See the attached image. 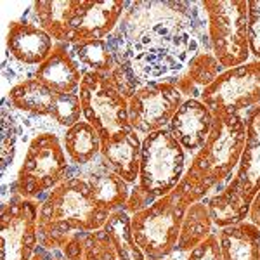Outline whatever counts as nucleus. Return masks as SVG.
Instances as JSON below:
<instances>
[{"mask_svg":"<svg viewBox=\"0 0 260 260\" xmlns=\"http://www.w3.org/2000/svg\"><path fill=\"white\" fill-rule=\"evenodd\" d=\"M106 40L116 64L130 62L144 83H174L200 50H212L201 2H130Z\"/></svg>","mask_w":260,"mask_h":260,"instance_id":"obj_1","label":"nucleus"},{"mask_svg":"<svg viewBox=\"0 0 260 260\" xmlns=\"http://www.w3.org/2000/svg\"><path fill=\"white\" fill-rule=\"evenodd\" d=\"M110 215L95 203L87 179L75 169L64 182L40 201V246L47 251H61L73 234L103 229Z\"/></svg>","mask_w":260,"mask_h":260,"instance_id":"obj_2","label":"nucleus"},{"mask_svg":"<svg viewBox=\"0 0 260 260\" xmlns=\"http://www.w3.org/2000/svg\"><path fill=\"white\" fill-rule=\"evenodd\" d=\"M246 142V121L241 113L213 111L210 136L192 156L182 184L196 201L219 192L233 177Z\"/></svg>","mask_w":260,"mask_h":260,"instance_id":"obj_3","label":"nucleus"},{"mask_svg":"<svg viewBox=\"0 0 260 260\" xmlns=\"http://www.w3.org/2000/svg\"><path fill=\"white\" fill-rule=\"evenodd\" d=\"M187 170L186 151L174 139L169 128L156 130L142 137L139 179L128 196L134 212L146 210L180 184Z\"/></svg>","mask_w":260,"mask_h":260,"instance_id":"obj_4","label":"nucleus"},{"mask_svg":"<svg viewBox=\"0 0 260 260\" xmlns=\"http://www.w3.org/2000/svg\"><path fill=\"white\" fill-rule=\"evenodd\" d=\"M246 142L240 163L224 189L205 198L219 229L248 219L250 205L260 191V106L245 113Z\"/></svg>","mask_w":260,"mask_h":260,"instance_id":"obj_5","label":"nucleus"},{"mask_svg":"<svg viewBox=\"0 0 260 260\" xmlns=\"http://www.w3.org/2000/svg\"><path fill=\"white\" fill-rule=\"evenodd\" d=\"M196 203L191 191L179 184L146 210L130 215V231L148 258H169L177 248L180 228L187 208Z\"/></svg>","mask_w":260,"mask_h":260,"instance_id":"obj_6","label":"nucleus"},{"mask_svg":"<svg viewBox=\"0 0 260 260\" xmlns=\"http://www.w3.org/2000/svg\"><path fill=\"white\" fill-rule=\"evenodd\" d=\"M73 172L75 167L62 148L59 134L54 130H39L28 142L12 184V192L26 200L44 201Z\"/></svg>","mask_w":260,"mask_h":260,"instance_id":"obj_7","label":"nucleus"},{"mask_svg":"<svg viewBox=\"0 0 260 260\" xmlns=\"http://www.w3.org/2000/svg\"><path fill=\"white\" fill-rule=\"evenodd\" d=\"M212 52L224 70L250 59L248 2L246 0H203Z\"/></svg>","mask_w":260,"mask_h":260,"instance_id":"obj_8","label":"nucleus"},{"mask_svg":"<svg viewBox=\"0 0 260 260\" xmlns=\"http://www.w3.org/2000/svg\"><path fill=\"white\" fill-rule=\"evenodd\" d=\"M61 253L68 260H148L134 240L123 208L113 212L103 229L73 234Z\"/></svg>","mask_w":260,"mask_h":260,"instance_id":"obj_9","label":"nucleus"},{"mask_svg":"<svg viewBox=\"0 0 260 260\" xmlns=\"http://www.w3.org/2000/svg\"><path fill=\"white\" fill-rule=\"evenodd\" d=\"M83 120L98 130L101 139L125 128H132L128 120V101L120 94L108 75L85 71L78 89Z\"/></svg>","mask_w":260,"mask_h":260,"instance_id":"obj_10","label":"nucleus"},{"mask_svg":"<svg viewBox=\"0 0 260 260\" xmlns=\"http://www.w3.org/2000/svg\"><path fill=\"white\" fill-rule=\"evenodd\" d=\"M40 201L26 200L12 192L4 201L0 215L2 248L0 260H31L40 248Z\"/></svg>","mask_w":260,"mask_h":260,"instance_id":"obj_11","label":"nucleus"},{"mask_svg":"<svg viewBox=\"0 0 260 260\" xmlns=\"http://www.w3.org/2000/svg\"><path fill=\"white\" fill-rule=\"evenodd\" d=\"M200 101L212 111L241 113L260 106V61L225 70L201 92Z\"/></svg>","mask_w":260,"mask_h":260,"instance_id":"obj_12","label":"nucleus"},{"mask_svg":"<svg viewBox=\"0 0 260 260\" xmlns=\"http://www.w3.org/2000/svg\"><path fill=\"white\" fill-rule=\"evenodd\" d=\"M184 95L174 83L148 82L128 101V120L139 136L163 130L184 103Z\"/></svg>","mask_w":260,"mask_h":260,"instance_id":"obj_13","label":"nucleus"},{"mask_svg":"<svg viewBox=\"0 0 260 260\" xmlns=\"http://www.w3.org/2000/svg\"><path fill=\"white\" fill-rule=\"evenodd\" d=\"M128 4L130 2L125 0H104V2L83 0L82 11L73 21V30L66 44L75 45L87 40L108 39L118 26Z\"/></svg>","mask_w":260,"mask_h":260,"instance_id":"obj_14","label":"nucleus"},{"mask_svg":"<svg viewBox=\"0 0 260 260\" xmlns=\"http://www.w3.org/2000/svg\"><path fill=\"white\" fill-rule=\"evenodd\" d=\"M54 42L30 19L12 21L7 30V56L24 68H39L54 50Z\"/></svg>","mask_w":260,"mask_h":260,"instance_id":"obj_15","label":"nucleus"},{"mask_svg":"<svg viewBox=\"0 0 260 260\" xmlns=\"http://www.w3.org/2000/svg\"><path fill=\"white\" fill-rule=\"evenodd\" d=\"M213 111L200 99H186L172 118L169 132L186 153L196 154L210 136Z\"/></svg>","mask_w":260,"mask_h":260,"instance_id":"obj_16","label":"nucleus"},{"mask_svg":"<svg viewBox=\"0 0 260 260\" xmlns=\"http://www.w3.org/2000/svg\"><path fill=\"white\" fill-rule=\"evenodd\" d=\"M142 139L134 128H125L101 139V158L130 186L137 184Z\"/></svg>","mask_w":260,"mask_h":260,"instance_id":"obj_17","label":"nucleus"},{"mask_svg":"<svg viewBox=\"0 0 260 260\" xmlns=\"http://www.w3.org/2000/svg\"><path fill=\"white\" fill-rule=\"evenodd\" d=\"M33 77L56 94H73L80 89L83 71L71 54L70 44L57 42L50 56L33 71Z\"/></svg>","mask_w":260,"mask_h":260,"instance_id":"obj_18","label":"nucleus"},{"mask_svg":"<svg viewBox=\"0 0 260 260\" xmlns=\"http://www.w3.org/2000/svg\"><path fill=\"white\" fill-rule=\"evenodd\" d=\"M83 0H39L31 6V21L54 42H68L73 21L80 14Z\"/></svg>","mask_w":260,"mask_h":260,"instance_id":"obj_19","label":"nucleus"},{"mask_svg":"<svg viewBox=\"0 0 260 260\" xmlns=\"http://www.w3.org/2000/svg\"><path fill=\"white\" fill-rule=\"evenodd\" d=\"M87 179L90 186L92 198L101 208L113 213L118 208H123L130 196V184L125 182L118 174H115L110 167L99 158L94 165L78 170Z\"/></svg>","mask_w":260,"mask_h":260,"instance_id":"obj_20","label":"nucleus"},{"mask_svg":"<svg viewBox=\"0 0 260 260\" xmlns=\"http://www.w3.org/2000/svg\"><path fill=\"white\" fill-rule=\"evenodd\" d=\"M54 99H56V92H52L35 77H28L18 82L14 87H11L6 98L11 110L28 116H39V118H50Z\"/></svg>","mask_w":260,"mask_h":260,"instance_id":"obj_21","label":"nucleus"},{"mask_svg":"<svg viewBox=\"0 0 260 260\" xmlns=\"http://www.w3.org/2000/svg\"><path fill=\"white\" fill-rule=\"evenodd\" d=\"M225 71L212 50H200L189 61L186 70L175 78L174 85L182 92L184 99H200L201 92L212 85L217 77Z\"/></svg>","mask_w":260,"mask_h":260,"instance_id":"obj_22","label":"nucleus"},{"mask_svg":"<svg viewBox=\"0 0 260 260\" xmlns=\"http://www.w3.org/2000/svg\"><path fill=\"white\" fill-rule=\"evenodd\" d=\"M61 141L71 165L77 170L94 165L101 158V136L87 120L78 121L71 128L64 130Z\"/></svg>","mask_w":260,"mask_h":260,"instance_id":"obj_23","label":"nucleus"},{"mask_svg":"<svg viewBox=\"0 0 260 260\" xmlns=\"http://www.w3.org/2000/svg\"><path fill=\"white\" fill-rule=\"evenodd\" d=\"M222 260H260V229L248 220L219 231Z\"/></svg>","mask_w":260,"mask_h":260,"instance_id":"obj_24","label":"nucleus"},{"mask_svg":"<svg viewBox=\"0 0 260 260\" xmlns=\"http://www.w3.org/2000/svg\"><path fill=\"white\" fill-rule=\"evenodd\" d=\"M213 219L208 210V205L205 200L196 201L187 208L186 215L182 220V228H180V236L175 253L187 255L192 248L205 241L213 233Z\"/></svg>","mask_w":260,"mask_h":260,"instance_id":"obj_25","label":"nucleus"},{"mask_svg":"<svg viewBox=\"0 0 260 260\" xmlns=\"http://www.w3.org/2000/svg\"><path fill=\"white\" fill-rule=\"evenodd\" d=\"M71 54L80 64L82 71H94L101 75H110L116 66L113 50L108 40H87L70 45Z\"/></svg>","mask_w":260,"mask_h":260,"instance_id":"obj_26","label":"nucleus"},{"mask_svg":"<svg viewBox=\"0 0 260 260\" xmlns=\"http://www.w3.org/2000/svg\"><path fill=\"white\" fill-rule=\"evenodd\" d=\"M50 120L57 125V127L68 130L78 121L83 120L82 103L78 92L73 94H56L54 99L52 113H50Z\"/></svg>","mask_w":260,"mask_h":260,"instance_id":"obj_27","label":"nucleus"},{"mask_svg":"<svg viewBox=\"0 0 260 260\" xmlns=\"http://www.w3.org/2000/svg\"><path fill=\"white\" fill-rule=\"evenodd\" d=\"M18 127H16V118L9 113V108L4 104L2 108V174L6 175L7 167L12 165L16 154V146H18Z\"/></svg>","mask_w":260,"mask_h":260,"instance_id":"obj_28","label":"nucleus"},{"mask_svg":"<svg viewBox=\"0 0 260 260\" xmlns=\"http://www.w3.org/2000/svg\"><path fill=\"white\" fill-rule=\"evenodd\" d=\"M108 80L111 82V85L123 95L125 99L130 101L132 95L144 85V82L137 77V73L134 71V68L130 66V62H121L116 64L115 70L108 75Z\"/></svg>","mask_w":260,"mask_h":260,"instance_id":"obj_29","label":"nucleus"},{"mask_svg":"<svg viewBox=\"0 0 260 260\" xmlns=\"http://www.w3.org/2000/svg\"><path fill=\"white\" fill-rule=\"evenodd\" d=\"M248 45L250 56L260 61V0H248Z\"/></svg>","mask_w":260,"mask_h":260,"instance_id":"obj_30","label":"nucleus"},{"mask_svg":"<svg viewBox=\"0 0 260 260\" xmlns=\"http://www.w3.org/2000/svg\"><path fill=\"white\" fill-rule=\"evenodd\" d=\"M186 260H222L219 233H212L205 241L187 253Z\"/></svg>","mask_w":260,"mask_h":260,"instance_id":"obj_31","label":"nucleus"},{"mask_svg":"<svg viewBox=\"0 0 260 260\" xmlns=\"http://www.w3.org/2000/svg\"><path fill=\"white\" fill-rule=\"evenodd\" d=\"M248 222H251L253 225H257L260 229V191L257 192V196L253 198L250 205V212H248Z\"/></svg>","mask_w":260,"mask_h":260,"instance_id":"obj_32","label":"nucleus"},{"mask_svg":"<svg viewBox=\"0 0 260 260\" xmlns=\"http://www.w3.org/2000/svg\"><path fill=\"white\" fill-rule=\"evenodd\" d=\"M49 255H50V251L44 250V248H42V246H40L39 251H37L35 257H33L31 260H47V258H49Z\"/></svg>","mask_w":260,"mask_h":260,"instance_id":"obj_33","label":"nucleus"},{"mask_svg":"<svg viewBox=\"0 0 260 260\" xmlns=\"http://www.w3.org/2000/svg\"><path fill=\"white\" fill-rule=\"evenodd\" d=\"M47 260H68V258H66L64 255L61 253V251H50V255H49Z\"/></svg>","mask_w":260,"mask_h":260,"instance_id":"obj_34","label":"nucleus"},{"mask_svg":"<svg viewBox=\"0 0 260 260\" xmlns=\"http://www.w3.org/2000/svg\"><path fill=\"white\" fill-rule=\"evenodd\" d=\"M148 260H177V258H148Z\"/></svg>","mask_w":260,"mask_h":260,"instance_id":"obj_35","label":"nucleus"}]
</instances>
